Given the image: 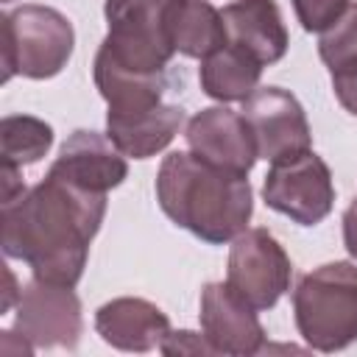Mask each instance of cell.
I'll return each mask as SVG.
<instances>
[{
  "mask_svg": "<svg viewBox=\"0 0 357 357\" xmlns=\"http://www.w3.org/2000/svg\"><path fill=\"white\" fill-rule=\"evenodd\" d=\"M106 215V192H95L56 170L20 198L3 204V251L22 259L36 279L73 287Z\"/></svg>",
  "mask_w": 357,
  "mask_h": 357,
  "instance_id": "1",
  "label": "cell"
},
{
  "mask_svg": "<svg viewBox=\"0 0 357 357\" xmlns=\"http://www.w3.org/2000/svg\"><path fill=\"white\" fill-rule=\"evenodd\" d=\"M162 212L204 243L220 245L245 231L254 212V192L243 173L198 159L192 151L165 156L156 176Z\"/></svg>",
  "mask_w": 357,
  "mask_h": 357,
  "instance_id": "2",
  "label": "cell"
},
{
  "mask_svg": "<svg viewBox=\"0 0 357 357\" xmlns=\"http://www.w3.org/2000/svg\"><path fill=\"white\" fill-rule=\"evenodd\" d=\"M293 312L301 337L318 351H340L357 340V268L326 262L310 271L293 290Z\"/></svg>",
  "mask_w": 357,
  "mask_h": 357,
  "instance_id": "3",
  "label": "cell"
},
{
  "mask_svg": "<svg viewBox=\"0 0 357 357\" xmlns=\"http://www.w3.org/2000/svg\"><path fill=\"white\" fill-rule=\"evenodd\" d=\"M75 33L70 20L50 6H17L3 14V81L11 75L53 78L70 61Z\"/></svg>",
  "mask_w": 357,
  "mask_h": 357,
  "instance_id": "4",
  "label": "cell"
},
{
  "mask_svg": "<svg viewBox=\"0 0 357 357\" xmlns=\"http://www.w3.org/2000/svg\"><path fill=\"white\" fill-rule=\"evenodd\" d=\"M167 6L170 0H106L109 33L100 53L137 73H165L176 53L165 28Z\"/></svg>",
  "mask_w": 357,
  "mask_h": 357,
  "instance_id": "5",
  "label": "cell"
},
{
  "mask_svg": "<svg viewBox=\"0 0 357 357\" xmlns=\"http://www.w3.org/2000/svg\"><path fill=\"white\" fill-rule=\"evenodd\" d=\"M262 195L271 209L287 215L293 223L315 226L332 212L335 204L332 173L318 153L301 151L296 156L271 162Z\"/></svg>",
  "mask_w": 357,
  "mask_h": 357,
  "instance_id": "6",
  "label": "cell"
},
{
  "mask_svg": "<svg viewBox=\"0 0 357 357\" xmlns=\"http://www.w3.org/2000/svg\"><path fill=\"white\" fill-rule=\"evenodd\" d=\"M290 259L273 234L245 229L231 240L226 284L257 312L271 310L290 287Z\"/></svg>",
  "mask_w": 357,
  "mask_h": 357,
  "instance_id": "7",
  "label": "cell"
},
{
  "mask_svg": "<svg viewBox=\"0 0 357 357\" xmlns=\"http://www.w3.org/2000/svg\"><path fill=\"white\" fill-rule=\"evenodd\" d=\"M240 114L245 117L257 156L268 162H279L284 156H296L310 151V123L301 103L282 86H262L254 89L245 100Z\"/></svg>",
  "mask_w": 357,
  "mask_h": 357,
  "instance_id": "8",
  "label": "cell"
},
{
  "mask_svg": "<svg viewBox=\"0 0 357 357\" xmlns=\"http://www.w3.org/2000/svg\"><path fill=\"white\" fill-rule=\"evenodd\" d=\"M81 329V301L73 287L36 279L20 293L17 332L33 349H75Z\"/></svg>",
  "mask_w": 357,
  "mask_h": 357,
  "instance_id": "9",
  "label": "cell"
},
{
  "mask_svg": "<svg viewBox=\"0 0 357 357\" xmlns=\"http://www.w3.org/2000/svg\"><path fill=\"white\" fill-rule=\"evenodd\" d=\"M184 137H187L190 151L198 159L215 167L231 170V173L248 176V170L259 159L245 117L226 106H212V109L198 112L187 123Z\"/></svg>",
  "mask_w": 357,
  "mask_h": 357,
  "instance_id": "10",
  "label": "cell"
},
{
  "mask_svg": "<svg viewBox=\"0 0 357 357\" xmlns=\"http://www.w3.org/2000/svg\"><path fill=\"white\" fill-rule=\"evenodd\" d=\"M201 329L218 354H257L265 346L257 310L226 282H209L201 290Z\"/></svg>",
  "mask_w": 357,
  "mask_h": 357,
  "instance_id": "11",
  "label": "cell"
},
{
  "mask_svg": "<svg viewBox=\"0 0 357 357\" xmlns=\"http://www.w3.org/2000/svg\"><path fill=\"white\" fill-rule=\"evenodd\" d=\"M226 45L240 47L262 67L276 64L287 50V28L273 0H234L223 11Z\"/></svg>",
  "mask_w": 357,
  "mask_h": 357,
  "instance_id": "12",
  "label": "cell"
},
{
  "mask_svg": "<svg viewBox=\"0 0 357 357\" xmlns=\"http://www.w3.org/2000/svg\"><path fill=\"white\" fill-rule=\"evenodd\" d=\"M50 170L95 192H109L112 187L123 184L128 173L117 145L98 131H75L61 145V153Z\"/></svg>",
  "mask_w": 357,
  "mask_h": 357,
  "instance_id": "13",
  "label": "cell"
},
{
  "mask_svg": "<svg viewBox=\"0 0 357 357\" xmlns=\"http://www.w3.org/2000/svg\"><path fill=\"white\" fill-rule=\"evenodd\" d=\"M95 329L114 349L151 351L159 349L170 335V321L156 304L145 298H114L98 310Z\"/></svg>",
  "mask_w": 357,
  "mask_h": 357,
  "instance_id": "14",
  "label": "cell"
},
{
  "mask_svg": "<svg viewBox=\"0 0 357 357\" xmlns=\"http://www.w3.org/2000/svg\"><path fill=\"white\" fill-rule=\"evenodd\" d=\"M184 123L181 106H153L134 114H106V137L117 145L123 156L148 159L170 145Z\"/></svg>",
  "mask_w": 357,
  "mask_h": 357,
  "instance_id": "15",
  "label": "cell"
},
{
  "mask_svg": "<svg viewBox=\"0 0 357 357\" xmlns=\"http://www.w3.org/2000/svg\"><path fill=\"white\" fill-rule=\"evenodd\" d=\"M165 28L173 50L190 59H206L226 45L223 17L206 0H170Z\"/></svg>",
  "mask_w": 357,
  "mask_h": 357,
  "instance_id": "16",
  "label": "cell"
},
{
  "mask_svg": "<svg viewBox=\"0 0 357 357\" xmlns=\"http://www.w3.org/2000/svg\"><path fill=\"white\" fill-rule=\"evenodd\" d=\"M95 84L109 103V114H134L162 103L167 86L165 73H137L128 70L98 50L95 56Z\"/></svg>",
  "mask_w": 357,
  "mask_h": 357,
  "instance_id": "17",
  "label": "cell"
},
{
  "mask_svg": "<svg viewBox=\"0 0 357 357\" xmlns=\"http://www.w3.org/2000/svg\"><path fill=\"white\" fill-rule=\"evenodd\" d=\"M259 73H262L259 61H254L248 53H243L234 45H223L220 50L201 59L198 81L209 98L220 103H231V100H245L257 89Z\"/></svg>",
  "mask_w": 357,
  "mask_h": 357,
  "instance_id": "18",
  "label": "cell"
},
{
  "mask_svg": "<svg viewBox=\"0 0 357 357\" xmlns=\"http://www.w3.org/2000/svg\"><path fill=\"white\" fill-rule=\"evenodd\" d=\"M53 145V128L28 114H8L0 123V159L6 167L39 162Z\"/></svg>",
  "mask_w": 357,
  "mask_h": 357,
  "instance_id": "19",
  "label": "cell"
},
{
  "mask_svg": "<svg viewBox=\"0 0 357 357\" xmlns=\"http://www.w3.org/2000/svg\"><path fill=\"white\" fill-rule=\"evenodd\" d=\"M318 53L329 70L357 59V3H349L346 11L321 33Z\"/></svg>",
  "mask_w": 357,
  "mask_h": 357,
  "instance_id": "20",
  "label": "cell"
},
{
  "mask_svg": "<svg viewBox=\"0 0 357 357\" xmlns=\"http://www.w3.org/2000/svg\"><path fill=\"white\" fill-rule=\"evenodd\" d=\"M346 6L349 0H293L298 22L310 33H324L346 11Z\"/></svg>",
  "mask_w": 357,
  "mask_h": 357,
  "instance_id": "21",
  "label": "cell"
},
{
  "mask_svg": "<svg viewBox=\"0 0 357 357\" xmlns=\"http://www.w3.org/2000/svg\"><path fill=\"white\" fill-rule=\"evenodd\" d=\"M329 73H332V89H335L340 106L357 117V59H351Z\"/></svg>",
  "mask_w": 357,
  "mask_h": 357,
  "instance_id": "22",
  "label": "cell"
},
{
  "mask_svg": "<svg viewBox=\"0 0 357 357\" xmlns=\"http://www.w3.org/2000/svg\"><path fill=\"white\" fill-rule=\"evenodd\" d=\"M162 354H218L212 349V343L204 337V335H195V332H170L162 346H159Z\"/></svg>",
  "mask_w": 357,
  "mask_h": 357,
  "instance_id": "23",
  "label": "cell"
},
{
  "mask_svg": "<svg viewBox=\"0 0 357 357\" xmlns=\"http://www.w3.org/2000/svg\"><path fill=\"white\" fill-rule=\"evenodd\" d=\"M343 243H346V251L357 259V198L343 215Z\"/></svg>",
  "mask_w": 357,
  "mask_h": 357,
  "instance_id": "24",
  "label": "cell"
},
{
  "mask_svg": "<svg viewBox=\"0 0 357 357\" xmlns=\"http://www.w3.org/2000/svg\"><path fill=\"white\" fill-rule=\"evenodd\" d=\"M6 282H8V287H6V298H3V312H8L14 304V273L8 268H6Z\"/></svg>",
  "mask_w": 357,
  "mask_h": 357,
  "instance_id": "25",
  "label": "cell"
}]
</instances>
